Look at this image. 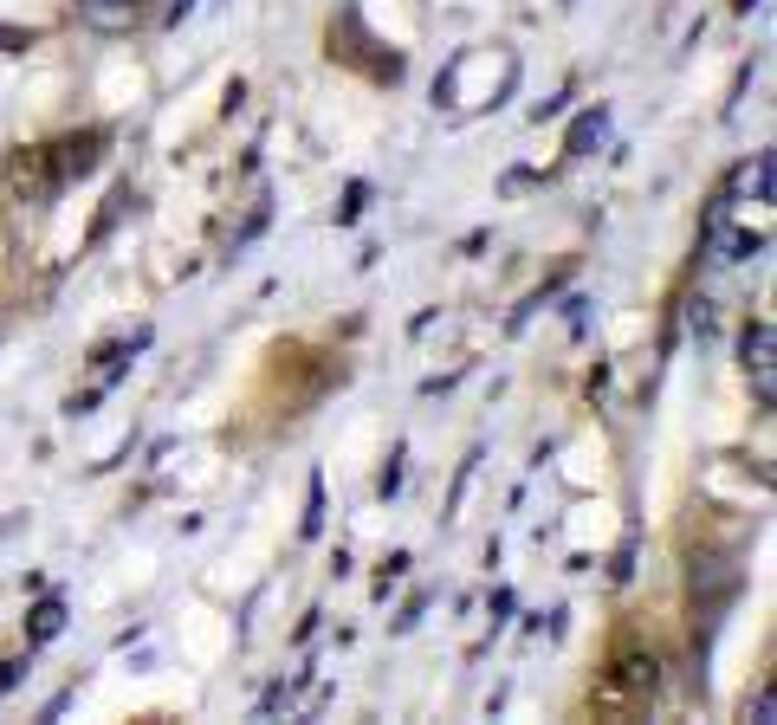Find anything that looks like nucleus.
Segmentation results:
<instances>
[{
  "label": "nucleus",
  "instance_id": "nucleus-7",
  "mask_svg": "<svg viewBox=\"0 0 777 725\" xmlns=\"http://www.w3.org/2000/svg\"><path fill=\"white\" fill-rule=\"evenodd\" d=\"M745 188H752V201H771V149H758V162L745 169Z\"/></svg>",
  "mask_w": 777,
  "mask_h": 725
},
{
  "label": "nucleus",
  "instance_id": "nucleus-3",
  "mask_svg": "<svg viewBox=\"0 0 777 725\" xmlns=\"http://www.w3.org/2000/svg\"><path fill=\"white\" fill-rule=\"evenodd\" d=\"M78 20L98 33H130L136 26V0H78Z\"/></svg>",
  "mask_w": 777,
  "mask_h": 725
},
{
  "label": "nucleus",
  "instance_id": "nucleus-15",
  "mask_svg": "<svg viewBox=\"0 0 777 725\" xmlns=\"http://www.w3.org/2000/svg\"><path fill=\"white\" fill-rule=\"evenodd\" d=\"M506 615H512V590H499L493 596V628H506Z\"/></svg>",
  "mask_w": 777,
  "mask_h": 725
},
{
  "label": "nucleus",
  "instance_id": "nucleus-12",
  "mask_svg": "<svg viewBox=\"0 0 777 725\" xmlns=\"http://www.w3.org/2000/svg\"><path fill=\"white\" fill-rule=\"evenodd\" d=\"M376 492H383V499L402 492V454H389V467H383V480H376Z\"/></svg>",
  "mask_w": 777,
  "mask_h": 725
},
{
  "label": "nucleus",
  "instance_id": "nucleus-14",
  "mask_svg": "<svg viewBox=\"0 0 777 725\" xmlns=\"http://www.w3.org/2000/svg\"><path fill=\"white\" fill-rule=\"evenodd\" d=\"M20 667H26V661H0V693L20 687Z\"/></svg>",
  "mask_w": 777,
  "mask_h": 725
},
{
  "label": "nucleus",
  "instance_id": "nucleus-11",
  "mask_svg": "<svg viewBox=\"0 0 777 725\" xmlns=\"http://www.w3.org/2000/svg\"><path fill=\"white\" fill-rule=\"evenodd\" d=\"M771 713H777V706H771V687H758V700H745V719H752V725H771Z\"/></svg>",
  "mask_w": 777,
  "mask_h": 725
},
{
  "label": "nucleus",
  "instance_id": "nucleus-1",
  "mask_svg": "<svg viewBox=\"0 0 777 725\" xmlns=\"http://www.w3.org/2000/svg\"><path fill=\"white\" fill-rule=\"evenodd\" d=\"M518 85V52L506 46H467L441 65L434 78V111L441 117H473V111H499Z\"/></svg>",
  "mask_w": 777,
  "mask_h": 725
},
{
  "label": "nucleus",
  "instance_id": "nucleus-4",
  "mask_svg": "<svg viewBox=\"0 0 777 725\" xmlns=\"http://www.w3.org/2000/svg\"><path fill=\"white\" fill-rule=\"evenodd\" d=\"M654 680H661L654 654H629V661H616V680H609V693H654Z\"/></svg>",
  "mask_w": 777,
  "mask_h": 725
},
{
  "label": "nucleus",
  "instance_id": "nucleus-8",
  "mask_svg": "<svg viewBox=\"0 0 777 725\" xmlns=\"http://www.w3.org/2000/svg\"><path fill=\"white\" fill-rule=\"evenodd\" d=\"M298 531H305V538L324 531V480H311V505H305V525H298Z\"/></svg>",
  "mask_w": 777,
  "mask_h": 725
},
{
  "label": "nucleus",
  "instance_id": "nucleus-13",
  "mask_svg": "<svg viewBox=\"0 0 777 725\" xmlns=\"http://www.w3.org/2000/svg\"><path fill=\"white\" fill-rule=\"evenodd\" d=\"M693 331L713 337V305H706V298H693Z\"/></svg>",
  "mask_w": 777,
  "mask_h": 725
},
{
  "label": "nucleus",
  "instance_id": "nucleus-10",
  "mask_svg": "<svg viewBox=\"0 0 777 725\" xmlns=\"http://www.w3.org/2000/svg\"><path fill=\"white\" fill-rule=\"evenodd\" d=\"M363 208H370V182H350V195H344V208H337V221L350 227V221H357Z\"/></svg>",
  "mask_w": 777,
  "mask_h": 725
},
{
  "label": "nucleus",
  "instance_id": "nucleus-16",
  "mask_svg": "<svg viewBox=\"0 0 777 725\" xmlns=\"http://www.w3.org/2000/svg\"><path fill=\"white\" fill-rule=\"evenodd\" d=\"M26 46V33H13V26H0V52H20Z\"/></svg>",
  "mask_w": 777,
  "mask_h": 725
},
{
  "label": "nucleus",
  "instance_id": "nucleus-2",
  "mask_svg": "<svg viewBox=\"0 0 777 725\" xmlns=\"http://www.w3.org/2000/svg\"><path fill=\"white\" fill-rule=\"evenodd\" d=\"M739 350H745V369H752L758 408H771V395H777V382H771V318H752V324H745Z\"/></svg>",
  "mask_w": 777,
  "mask_h": 725
},
{
  "label": "nucleus",
  "instance_id": "nucleus-17",
  "mask_svg": "<svg viewBox=\"0 0 777 725\" xmlns=\"http://www.w3.org/2000/svg\"><path fill=\"white\" fill-rule=\"evenodd\" d=\"M732 7H739V13H752V7H758V0H732Z\"/></svg>",
  "mask_w": 777,
  "mask_h": 725
},
{
  "label": "nucleus",
  "instance_id": "nucleus-6",
  "mask_svg": "<svg viewBox=\"0 0 777 725\" xmlns=\"http://www.w3.org/2000/svg\"><path fill=\"white\" fill-rule=\"evenodd\" d=\"M59 635H65V603H59V596H46V603L26 615V641L46 648V641H59Z\"/></svg>",
  "mask_w": 777,
  "mask_h": 725
},
{
  "label": "nucleus",
  "instance_id": "nucleus-9",
  "mask_svg": "<svg viewBox=\"0 0 777 725\" xmlns=\"http://www.w3.org/2000/svg\"><path fill=\"white\" fill-rule=\"evenodd\" d=\"M758 253H765V234H732L719 259H758Z\"/></svg>",
  "mask_w": 777,
  "mask_h": 725
},
{
  "label": "nucleus",
  "instance_id": "nucleus-5",
  "mask_svg": "<svg viewBox=\"0 0 777 725\" xmlns=\"http://www.w3.org/2000/svg\"><path fill=\"white\" fill-rule=\"evenodd\" d=\"M603 136H609V111H603V104H596V111H583L577 123H570V136H564V149H570V156H590V149H596V143H603Z\"/></svg>",
  "mask_w": 777,
  "mask_h": 725
}]
</instances>
